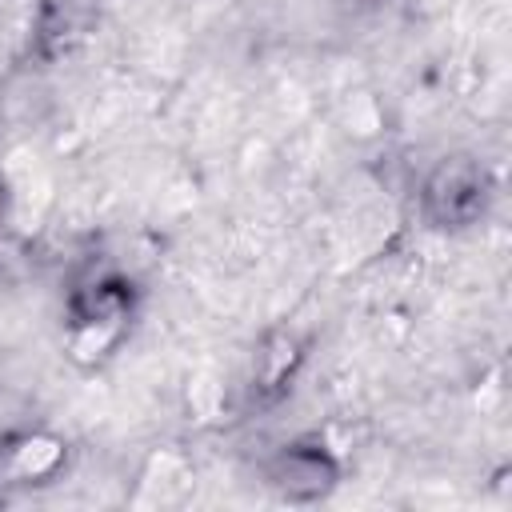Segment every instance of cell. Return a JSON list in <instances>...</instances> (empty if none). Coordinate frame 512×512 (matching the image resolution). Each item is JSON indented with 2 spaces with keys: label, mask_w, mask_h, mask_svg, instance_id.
<instances>
[{
  "label": "cell",
  "mask_w": 512,
  "mask_h": 512,
  "mask_svg": "<svg viewBox=\"0 0 512 512\" xmlns=\"http://www.w3.org/2000/svg\"><path fill=\"white\" fill-rule=\"evenodd\" d=\"M0 212H4V184H0Z\"/></svg>",
  "instance_id": "obj_3"
},
{
  "label": "cell",
  "mask_w": 512,
  "mask_h": 512,
  "mask_svg": "<svg viewBox=\"0 0 512 512\" xmlns=\"http://www.w3.org/2000/svg\"><path fill=\"white\" fill-rule=\"evenodd\" d=\"M428 204L436 208L440 220H464V216H472L476 204H480V180H476V172L464 168V164H444L432 176V184H428Z\"/></svg>",
  "instance_id": "obj_2"
},
{
  "label": "cell",
  "mask_w": 512,
  "mask_h": 512,
  "mask_svg": "<svg viewBox=\"0 0 512 512\" xmlns=\"http://www.w3.org/2000/svg\"><path fill=\"white\" fill-rule=\"evenodd\" d=\"M332 480H336V464L316 448H288L272 468V484L292 500H312L328 492Z\"/></svg>",
  "instance_id": "obj_1"
}]
</instances>
